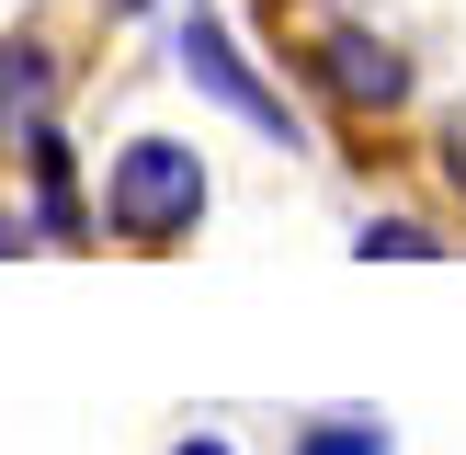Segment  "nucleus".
I'll return each mask as SVG.
<instances>
[{"instance_id": "6e6552de", "label": "nucleus", "mask_w": 466, "mask_h": 455, "mask_svg": "<svg viewBox=\"0 0 466 455\" xmlns=\"http://www.w3.org/2000/svg\"><path fill=\"white\" fill-rule=\"evenodd\" d=\"M171 455H239V444H228V432H182Z\"/></svg>"}, {"instance_id": "f03ea898", "label": "nucleus", "mask_w": 466, "mask_h": 455, "mask_svg": "<svg viewBox=\"0 0 466 455\" xmlns=\"http://www.w3.org/2000/svg\"><path fill=\"white\" fill-rule=\"evenodd\" d=\"M182 80H194L205 103H228V114H239V126H250V136H273V148H308V126H296V114H285V91H262V68H250L239 46H228L217 23H205V12L182 23Z\"/></svg>"}, {"instance_id": "1a4fd4ad", "label": "nucleus", "mask_w": 466, "mask_h": 455, "mask_svg": "<svg viewBox=\"0 0 466 455\" xmlns=\"http://www.w3.org/2000/svg\"><path fill=\"white\" fill-rule=\"evenodd\" d=\"M0 250H23V217H12V205H0Z\"/></svg>"}, {"instance_id": "0eeeda50", "label": "nucleus", "mask_w": 466, "mask_h": 455, "mask_svg": "<svg viewBox=\"0 0 466 455\" xmlns=\"http://www.w3.org/2000/svg\"><path fill=\"white\" fill-rule=\"evenodd\" d=\"M432 159H444V194L466 205V114H455V126H444V148H432Z\"/></svg>"}, {"instance_id": "7ed1b4c3", "label": "nucleus", "mask_w": 466, "mask_h": 455, "mask_svg": "<svg viewBox=\"0 0 466 455\" xmlns=\"http://www.w3.org/2000/svg\"><path fill=\"white\" fill-rule=\"evenodd\" d=\"M308 68H319V91H330L341 114H399L410 103V57L376 35V23H319V35H308Z\"/></svg>"}, {"instance_id": "39448f33", "label": "nucleus", "mask_w": 466, "mask_h": 455, "mask_svg": "<svg viewBox=\"0 0 466 455\" xmlns=\"http://www.w3.org/2000/svg\"><path fill=\"white\" fill-rule=\"evenodd\" d=\"M285 455H387V421L376 410H330V421H308Z\"/></svg>"}, {"instance_id": "f257e3e1", "label": "nucleus", "mask_w": 466, "mask_h": 455, "mask_svg": "<svg viewBox=\"0 0 466 455\" xmlns=\"http://www.w3.org/2000/svg\"><path fill=\"white\" fill-rule=\"evenodd\" d=\"M205 159L182 148V136H126L114 148V171H103V228L114 239H137V250H171V239H194L205 228Z\"/></svg>"}, {"instance_id": "20e7f679", "label": "nucleus", "mask_w": 466, "mask_h": 455, "mask_svg": "<svg viewBox=\"0 0 466 455\" xmlns=\"http://www.w3.org/2000/svg\"><path fill=\"white\" fill-rule=\"evenodd\" d=\"M46 103H57V57L35 35H0V136H35Z\"/></svg>"}, {"instance_id": "423d86ee", "label": "nucleus", "mask_w": 466, "mask_h": 455, "mask_svg": "<svg viewBox=\"0 0 466 455\" xmlns=\"http://www.w3.org/2000/svg\"><path fill=\"white\" fill-rule=\"evenodd\" d=\"M364 262H432V250H444V239H432V228H410V217H364Z\"/></svg>"}]
</instances>
